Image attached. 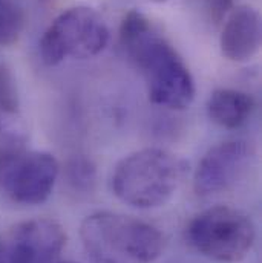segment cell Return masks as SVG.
<instances>
[{
    "label": "cell",
    "instance_id": "cell-1",
    "mask_svg": "<svg viewBox=\"0 0 262 263\" xmlns=\"http://www.w3.org/2000/svg\"><path fill=\"white\" fill-rule=\"evenodd\" d=\"M120 45L144 78L153 104L172 110H184L192 104L195 83L189 67L144 14L129 11L123 17Z\"/></svg>",
    "mask_w": 262,
    "mask_h": 263
},
{
    "label": "cell",
    "instance_id": "cell-2",
    "mask_svg": "<svg viewBox=\"0 0 262 263\" xmlns=\"http://www.w3.org/2000/svg\"><path fill=\"white\" fill-rule=\"evenodd\" d=\"M189 162L166 148H143L125 156L111 176L112 193L138 210L158 208L180 190Z\"/></svg>",
    "mask_w": 262,
    "mask_h": 263
},
{
    "label": "cell",
    "instance_id": "cell-3",
    "mask_svg": "<svg viewBox=\"0 0 262 263\" xmlns=\"http://www.w3.org/2000/svg\"><path fill=\"white\" fill-rule=\"evenodd\" d=\"M80 239L94 263H153L166 243L152 223L114 211L89 214L80 225Z\"/></svg>",
    "mask_w": 262,
    "mask_h": 263
},
{
    "label": "cell",
    "instance_id": "cell-4",
    "mask_svg": "<svg viewBox=\"0 0 262 263\" xmlns=\"http://www.w3.org/2000/svg\"><path fill=\"white\" fill-rule=\"evenodd\" d=\"M186 239L195 251L213 262L238 263L253 248L256 230L244 211L216 205L198 213L189 222Z\"/></svg>",
    "mask_w": 262,
    "mask_h": 263
},
{
    "label": "cell",
    "instance_id": "cell-5",
    "mask_svg": "<svg viewBox=\"0 0 262 263\" xmlns=\"http://www.w3.org/2000/svg\"><path fill=\"white\" fill-rule=\"evenodd\" d=\"M109 43V29L98 12L88 6L69 8L48 26L40 39V57L48 66L67 59L83 60L98 55Z\"/></svg>",
    "mask_w": 262,
    "mask_h": 263
},
{
    "label": "cell",
    "instance_id": "cell-6",
    "mask_svg": "<svg viewBox=\"0 0 262 263\" xmlns=\"http://www.w3.org/2000/svg\"><path fill=\"white\" fill-rule=\"evenodd\" d=\"M60 167L46 152L0 148V190L20 205H39L51 196Z\"/></svg>",
    "mask_w": 262,
    "mask_h": 263
},
{
    "label": "cell",
    "instance_id": "cell-7",
    "mask_svg": "<svg viewBox=\"0 0 262 263\" xmlns=\"http://www.w3.org/2000/svg\"><path fill=\"white\" fill-rule=\"evenodd\" d=\"M66 245L63 227L49 217L14 225L5 240V263H57Z\"/></svg>",
    "mask_w": 262,
    "mask_h": 263
},
{
    "label": "cell",
    "instance_id": "cell-8",
    "mask_svg": "<svg viewBox=\"0 0 262 263\" xmlns=\"http://www.w3.org/2000/svg\"><path fill=\"white\" fill-rule=\"evenodd\" d=\"M252 156V145L242 139H229L210 147L194 175V189L198 196H210L232 189Z\"/></svg>",
    "mask_w": 262,
    "mask_h": 263
},
{
    "label": "cell",
    "instance_id": "cell-9",
    "mask_svg": "<svg viewBox=\"0 0 262 263\" xmlns=\"http://www.w3.org/2000/svg\"><path fill=\"white\" fill-rule=\"evenodd\" d=\"M221 54L236 63L250 60L261 46V17L252 6H238L225 18L219 39Z\"/></svg>",
    "mask_w": 262,
    "mask_h": 263
},
{
    "label": "cell",
    "instance_id": "cell-10",
    "mask_svg": "<svg viewBox=\"0 0 262 263\" xmlns=\"http://www.w3.org/2000/svg\"><path fill=\"white\" fill-rule=\"evenodd\" d=\"M253 109V98L236 89H216L207 101V114L210 120L224 129H238L244 126Z\"/></svg>",
    "mask_w": 262,
    "mask_h": 263
},
{
    "label": "cell",
    "instance_id": "cell-11",
    "mask_svg": "<svg viewBox=\"0 0 262 263\" xmlns=\"http://www.w3.org/2000/svg\"><path fill=\"white\" fill-rule=\"evenodd\" d=\"M66 181L74 192L88 195L97 182L95 164L86 156H75L66 165Z\"/></svg>",
    "mask_w": 262,
    "mask_h": 263
},
{
    "label": "cell",
    "instance_id": "cell-12",
    "mask_svg": "<svg viewBox=\"0 0 262 263\" xmlns=\"http://www.w3.org/2000/svg\"><path fill=\"white\" fill-rule=\"evenodd\" d=\"M25 25V15L15 0H0V46L14 45Z\"/></svg>",
    "mask_w": 262,
    "mask_h": 263
},
{
    "label": "cell",
    "instance_id": "cell-13",
    "mask_svg": "<svg viewBox=\"0 0 262 263\" xmlns=\"http://www.w3.org/2000/svg\"><path fill=\"white\" fill-rule=\"evenodd\" d=\"M19 110V93L14 77L6 66L0 65V112L15 115Z\"/></svg>",
    "mask_w": 262,
    "mask_h": 263
},
{
    "label": "cell",
    "instance_id": "cell-14",
    "mask_svg": "<svg viewBox=\"0 0 262 263\" xmlns=\"http://www.w3.org/2000/svg\"><path fill=\"white\" fill-rule=\"evenodd\" d=\"M204 3L215 23H221L233 9V0H204Z\"/></svg>",
    "mask_w": 262,
    "mask_h": 263
},
{
    "label": "cell",
    "instance_id": "cell-15",
    "mask_svg": "<svg viewBox=\"0 0 262 263\" xmlns=\"http://www.w3.org/2000/svg\"><path fill=\"white\" fill-rule=\"evenodd\" d=\"M0 263H5L3 262V259H2V254H0Z\"/></svg>",
    "mask_w": 262,
    "mask_h": 263
},
{
    "label": "cell",
    "instance_id": "cell-16",
    "mask_svg": "<svg viewBox=\"0 0 262 263\" xmlns=\"http://www.w3.org/2000/svg\"><path fill=\"white\" fill-rule=\"evenodd\" d=\"M57 263H59V262H57ZM62 263H75V262H62Z\"/></svg>",
    "mask_w": 262,
    "mask_h": 263
},
{
    "label": "cell",
    "instance_id": "cell-17",
    "mask_svg": "<svg viewBox=\"0 0 262 263\" xmlns=\"http://www.w3.org/2000/svg\"><path fill=\"white\" fill-rule=\"evenodd\" d=\"M155 2H163V0H155Z\"/></svg>",
    "mask_w": 262,
    "mask_h": 263
}]
</instances>
